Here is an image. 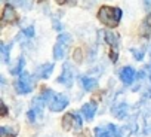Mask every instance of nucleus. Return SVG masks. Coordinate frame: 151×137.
<instances>
[{
	"mask_svg": "<svg viewBox=\"0 0 151 137\" xmlns=\"http://www.w3.org/2000/svg\"><path fill=\"white\" fill-rule=\"evenodd\" d=\"M22 34L27 36V37H33V36H34V27L30 26V27H27V28H22Z\"/></svg>",
	"mask_w": 151,
	"mask_h": 137,
	"instance_id": "nucleus-18",
	"label": "nucleus"
},
{
	"mask_svg": "<svg viewBox=\"0 0 151 137\" xmlns=\"http://www.w3.org/2000/svg\"><path fill=\"white\" fill-rule=\"evenodd\" d=\"M56 82L61 84V85H64V87H67V88H70L73 85V82H74V70H73V67H71L70 63H64L62 73L58 76Z\"/></svg>",
	"mask_w": 151,
	"mask_h": 137,
	"instance_id": "nucleus-4",
	"label": "nucleus"
},
{
	"mask_svg": "<svg viewBox=\"0 0 151 137\" xmlns=\"http://www.w3.org/2000/svg\"><path fill=\"white\" fill-rule=\"evenodd\" d=\"M68 103H70V100L65 94H55V97L49 103V110L50 112H62L68 106Z\"/></svg>",
	"mask_w": 151,
	"mask_h": 137,
	"instance_id": "nucleus-5",
	"label": "nucleus"
},
{
	"mask_svg": "<svg viewBox=\"0 0 151 137\" xmlns=\"http://www.w3.org/2000/svg\"><path fill=\"white\" fill-rule=\"evenodd\" d=\"M96 110H98V106H96V103H93V101L85 103V104L82 106V113L85 115V118H86L88 121H92V119L95 118Z\"/></svg>",
	"mask_w": 151,
	"mask_h": 137,
	"instance_id": "nucleus-9",
	"label": "nucleus"
},
{
	"mask_svg": "<svg viewBox=\"0 0 151 137\" xmlns=\"http://www.w3.org/2000/svg\"><path fill=\"white\" fill-rule=\"evenodd\" d=\"M95 137H122V136H120V131L116 125L107 124V125L95 128Z\"/></svg>",
	"mask_w": 151,
	"mask_h": 137,
	"instance_id": "nucleus-6",
	"label": "nucleus"
},
{
	"mask_svg": "<svg viewBox=\"0 0 151 137\" xmlns=\"http://www.w3.org/2000/svg\"><path fill=\"white\" fill-rule=\"evenodd\" d=\"M11 48H12V45H5V43H0V51H2V58H3V61L5 63H8L9 61V51H11Z\"/></svg>",
	"mask_w": 151,
	"mask_h": 137,
	"instance_id": "nucleus-13",
	"label": "nucleus"
},
{
	"mask_svg": "<svg viewBox=\"0 0 151 137\" xmlns=\"http://www.w3.org/2000/svg\"><path fill=\"white\" fill-rule=\"evenodd\" d=\"M2 20L3 23H12L17 20V14H15V9L11 6V5H6L5 9H3V14H2Z\"/></svg>",
	"mask_w": 151,
	"mask_h": 137,
	"instance_id": "nucleus-11",
	"label": "nucleus"
},
{
	"mask_svg": "<svg viewBox=\"0 0 151 137\" xmlns=\"http://www.w3.org/2000/svg\"><path fill=\"white\" fill-rule=\"evenodd\" d=\"M2 110H3V116H6L8 115V107H6L5 103H2Z\"/></svg>",
	"mask_w": 151,
	"mask_h": 137,
	"instance_id": "nucleus-20",
	"label": "nucleus"
},
{
	"mask_svg": "<svg viewBox=\"0 0 151 137\" xmlns=\"http://www.w3.org/2000/svg\"><path fill=\"white\" fill-rule=\"evenodd\" d=\"M70 43H71V36L68 33H61L56 39V45L53 46V58L55 60H64L67 52H68Z\"/></svg>",
	"mask_w": 151,
	"mask_h": 137,
	"instance_id": "nucleus-2",
	"label": "nucleus"
},
{
	"mask_svg": "<svg viewBox=\"0 0 151 137\" xmlns=\"http://www.w3.org/2000/svg\"><path fill=\"white\" fill-rule=\"evenodd\" d=\"M150 97H151V93H150Z\"/></svg>",
	"mask_w": 151,
	"mask_h": 137,
	"instance_id": "nucleus-21",
	"label": "nucleus"
},
{
	"mask_svg": "<svg viewBox=\"0 0 151 137\" xmlns=\"http://www.w3.org/2000/svg\"><path fill=\"white\" fill-rule=\"evenodd\" d=\"M122 9L116 6H102L98 11V20L107 27H117L122 20Z\"/></svg>",
	"mask_w": 151,
	"mask_h": 137,
	"instance_id": "nucleus-1",
	"label": "nucleus"
},
{
	"mask_svg": "<svg viewBox=\"0 0 151 137\" xmlns=\"http://www.w3.org/2000/svg\"><path fill=\"white\" fill-rule=\"evenodd\" d=\"M80 85L83 87L85 91H93L98 87V81L95 78H89V76H82L80 78Z\"/></svg>",
	"mask_w": 151,
	"mask_h": 137,
	"instance_id": "nucleus-10",
	"label": "nucleus"
},
{
	"mask_svg": "<svg viewBox=\"0 0 151 137\" xmlns=\"http://www.w3.org/2000/svg\"><path fill=\"white\" fill-rule=\"evenodd\" d=\"M73 118H74V128L76 130H80L82 128V124H83L82 115H79L77 112H73Z\"/></svg>",
	"mask_w": 151,
	"mask_h": 137,
	"instance_id": "nucleus-16",
	"label": "nucleus"
},
{
	"mask_svg": "<svg viewBox=\"0 0 151 137\" xmlns=\"http://www.w3.org/2000/svg\"><path fill=\"white\" fill-rule=\"evenodd\" d=\"M130 52L135 54V60H138V61H141V60L144 58V52H141V51H138V49H135V48H132Z\"/></svg>",
	"mask_w": 151,
	"mask_h": 137,
	"instance_id": "nucleus-19",
	"label": "nucleus"
},
{
	"mask_svg": "<svg viewBox=\"0 0 151 137\" xmlns=\"http://www.w3.org/2000/svg\"><path fill=\"white\" fill-rule=\"evenodd\" d=\"M8 134L15 136L17 133H12V130H9L8 127H0V137H8Z\"/></svg>",
	"mask_w": 151,
	"mask_h": 137,
	"instance_id": "nucleus-17",
	"label": "nucleus"
},
{
	"mask_svg": "<svg viewBox=\"0 0 151 137\" xmlns=\"http://www.w3.org/2000/svg\"><path fill=\"white\" fill-rule=\"evenodd\" d=\"M53 72V63H46V64H42L40 67H37V70L34 72V78H39V79H47Z\"/></svg>",
	"mask_w": 151,
	"mask_h": 137,
	"instance_id": "nucleus-8",
	"label": "nucleus"
},
{
	"mask_svg": "<svg viewBox=\"0 0 151 137\" xmlns=\"http://www.w3.org/2000/svg\"><path fill=\"white\" fill-rule=\"evenodd\" d=\"M135 76H136V70L132 66H126L120 70V79L124 85H132L135 81Z\"/></svg>",
	"mask_w": 151,
	"mask_h": 137,
	"instance_id": "nucleus-7",
	"label": "nucleus"
},
{
	"mask_svg": "<svg viewBox=\"0 0 151 137\" xmlns=\"http://www.w3.org/2000/svg\"><path fill=\"white\" fill-rule=\"evenodd\" d=\"M105 40H107V43H108L113 49L117 48V37H116L111 31H107V33H105Z\"/></svg>",
	"mask_w": 151,
	"mask_h": 137,
	"instance_id": "nucleus-14",
	"label": "nucleus"
},
{
	"mask_svg": "<svg viewBox=\"0 0 151 137\" xmlns=\"http://www.w3.org/2000/svg\"><path fill=\"white\" fill-rule=\"evenodd\" d=\"M24 66H25V58H24V57H19L18 61H17V64H15L14 67H11V73H12V75H21Z\"/></svg>",
	"mask_w": 151,
	"mask_h": 137,
	"instance_id": "nucleus-12",
	"label": "nucleus"
},
{
	"mask_svg": "<svg viewBox=\"0 0 151 137\" xmlns=\"http://www.w3.org/2000/svg\"><path fill=\"white\" fill-rule=\"evenodd\" d=\"M15 91L18 94H30L33 91V78L28 72H22L19 75V79L15 82Z\"/></svg>",
	"mask_w": 151,
	"mask_h": 137,
	"instance_id": "nucleus-3",
	"label": "nucleus"
},
{
	"mask_svg": "<svg viewBox=\"0 0 151 137\" xmlns=\"http://www.w3.org/2000/svg\"><path fill=\"white\" fill-rule=\"evenodd\" d=\"M74 118H73V113H67L65 116H64V119H62V125H64V128L65 130H68L70 127H74Z\"/></svg>",
	"mask_w": 151,
	"mask_h": 137,
	"instance_id": "nucleus-15",
	"label": "nucleus"
}]
</instances>
